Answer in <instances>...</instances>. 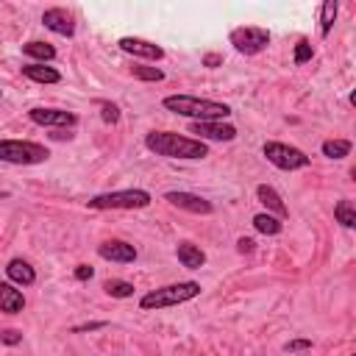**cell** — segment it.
<instances>
[{"label":"cell","instance_id":"d6a6232c","mask_svg":"<svg viewBox=\"0 0 356 356\" xmlns=\"http://www.w3.org/2000/svg\"><path fill=\"white\" fill-rule=\"evenodd\" d=\"M103 325H106V323H86V325H75L72 331H75V334H83V331H95V328H103Z\"/></svg>","mask_w":356,"mask_h":356},{"label":"cell","instance_id":"44dd1931","mask_svg":"<svg viewBox=\"0 0 356 356\" xmlns=\"http://www.w3.org/2000/svg\"><path fill=\"white\" fill-rule=\"evenodd\" d=\"M334 217H337V222L342 228H353L356 225V206H353V200H339L334 206Z\"/></svg>","mask_w":356,"mask_h":356},{"label":"cell","instance_id":"7a4b0ae2","mask_svg":"<svg viewBox=\"0 0 356 356\" xmlns=\"http://www.w3.org/2000/svg\"><path fill=\"white\" fill-rule=\"evenodd\" d=\"M161 106L172 114L189 117L192 122H209V120H225L231 114L228 103L209 100V97H195V95H167Z\"/></svg>","mask_w":356,"mask_h":356},{"label":"cell","instance_id":"d4e9b609","mask_svg":"<svg viewBox=\"0 0 356 356\" xmlns=\"http://www.w3.org/2000/svg\"><path fill=\"white\" fill-rule=\"evenodd\" d=\"M131 72H134V78H139V81H161V78H164V72H161L159 67H145V64H134Z\"/></svg>","mask_w":356,"mask_h":356},{"label":"cell","instance_id":"f546056e","mask_svg":"<svg viewBox=\"0 0 356 356\" xmlns=\"http://www.w3.org/2000/svg\"><path fill=\"white\" fill-rule=\"evenodd\" d=\"M253 248H256V242H253L250 236H239V239H236V250H239V253H253Z\"/></svg>","mask_w":356,"mask_h":356},{"label":"cell","instance_id":"ffe728a7","mask_svg":"<svg viewBox=\"0 0 356 356\" xmlns=\"http://www.w3.org/2000/svg\"><path fill=\"white\" fill-rule=\"evenodd\" d=\"M250 222H253V228H256L259 234H264V236H275V234H281V228H284V222H281L278 217L267 214V211L256 214V217H253Z\"/></svg>","mask_w":356,"mask_h":356},{"label":"cell","instance_id":"7402d4cb","mask_svg":"<svg viewBox=\"0 0 356 356\" xmlns=\"http://www.w3.org/2000/svg\"><path fill=\"white\" fill-rule=\"evenodd\" d=\"M337 11H339L337 0H325V3L320 6V36H328V33H331V25H334V19H337Z\"/></svg>","mask_w":356,"mask_h":356},{"label":"cell","instance_id":"836d02e7","mask_svg":"<svg viewBox=\"0 0 356 356\" xmlns=\"http://www.w3.org/2000/svg\"><path fill=\"white\" fill-rule=\"evenodd\" d=\"M6 195H8V192H0V197H6Z\"/></svg>","mask_w":356,"mask_h":356},{"label":"cell","instance_id":"8992f818","mask_svg":"<svg viewBox=\"0 0 356 356\" xmlns=\"http://www.w3.org/2000/svg\"><path fill=\"white\" fill-rule=\"evenodd\" d=\"M261 153H264V159H267L273 167H278V170H303V167H309V161H312L300 147L284 145V142H264Z\"/></svg>","mask_w":356,"mask_h":356},{"label":"cell","instance_id":"f1b7e54d","mask_svg":"<svg viewBox=\"0 0 356 356\" xmlns=\"http://www.w3.org/2000/svg\"><path fill=\"white\" fill-rule=\"evenodd\" d=\"M0 342H3V345H19V342H22V334H19L17 328H3V331H0Z\"/></svg>","mask_w":356,"mask_h":356},{"label":"cell","instance_id":"7c38bea8","mask_svg":"<svg viewBox=\"0 0 356 356\" xmlns=\"http://www.w3.org/2000/svg\"><path fill=\"white\" fill-rule=\"evenodd\" d=\"M97 256L106 261H117V264H131L136 261V248L122 242V239H106L97 245Z\"/></svg>","mask_w":356,"mask_h":356},{"label":"cell","instance_id":"9a60e30c","mask_svg":"<svg viewBox=\"0 0 356 356\" xmlns=\"http://www.w3.org/2000/svg\"><path fill=\"white\" fill-rule=\"evenodd\" d=\"M22 309H25V295H22L14 284L0 281V312H6V314H19Z\"/></svg>","mask_w":356,"mask_h":356},{"label":"cell","instance_id":"4dcf8cb0","mask_svg":"<svg viewBox=\"0 0 356 356\" xmlns=\"http://www.w3.org/2000/svg\"><path fill=\"white\" fill-rule=\"evenodd\" d=\"M92 275H95V270H92L89 264H78V267H75V278H78V281H89Z\"/></svg>","mask_w":356,"mask_h":356},{"label":"cell","instance_id":"4316f807","mask_svg":"<svg viewBox=\"0 0 356 356\" xmlns=\"http://www.w3.org/2000/svg\"><path fill=\"white\" fill-rule=\"evenodd\" d=\"M312 56H314V50H312V44H309V39H300L298 44H295V64H306V61H312Z\"/></svg>","mask_w":356,"mask_h":356},{"label":"cell","instance_id":"277c9868","mask_svg":"<svg viewBox=\"0 0 356 356\" xmlns=\"http://www.w3.org/2000/svg\"><path fill=\"white\" fill-rule=\"evenodd\" d=\"M50 150L39 142H25V139H0V161L6 164H42L47 161Z\"/></svg>","mask_w":356,"mask_h":356},{"label":"cell","instance_id":"2e32d148","mask_svg":"<svg viewBox=\"0 0 356 356\" xmlns=\"http://www.w3.org/2000/svg\"><path fill=\"white\" fill-rule=\"evenodd\" d=\"M6 275H8L14 284H19V286H31V284L36 281V270H33L25 259H11V261L6 264Z\"/></svg>","mask_w":356,"mask_h":356},{"label":"cell","instance_id":"9c48e42d","mask_svg":"<svg viewBox=\"0 0 356 356\" xmlns=\"http://www.w3.org/2000/svg\"><path fill=\"white\" fill-rule=\"evenodd\" d=\"M31 122L36 125H47V128H72L78 122V117L72 111H64V108H44V106H33L28 111Z\"/></svg>","mask_w":356,"mask_h":356},{"label":"cell","instance_id":"e0dca14e","mask_svg":"<svg viewBox=\"0 0 356 356\" xmlns=\"http://www.w3.org/2000/svg\"><path fill=\"white\" fill-rule=\"evenodd\" d=\"M175 256H178V261H181L186 270H200V267L206 264V253H203L197 245H192V242H181V245L175 248Z\"/></svg>","mask_w":356,"mask_h":356},{"label":"cell","instance_id":"3957f363","mask_svg":"<svg viewBox=\"0 0 356 356\" xmlns=\"http://www.w3.org/2000/svg\"><path fill=\"white\" fill-rule=\"evenodd\" d=\"M200 295V284L197 281H178V284H167V286H159L147 295H142L139 306L142 309H167V306H178V303H186L192 298Z\"/></svg>","mask_w":356,"mask_h":356},{"label":"cell","instance_id":"6da1fadb","mask_svg":"<svg viewBox=\"0 0 356 356\" xmlns=\"http://www.w3.org/2000/svg\"><path fill=\"white\" fill-rule=\"evenodd\" d=\"M145 147L150 153H156V156H164V159H186V161H195V159H206L209 156L206 142H200L195 136L175 134V131H150L145 136Z\"/></svg>","mask_w":356,"mask_h":356},{"label":"cell","instance_id":"5b68a950","mask_svg":"<svg viewBox=\"0 0 356 356\" xmlns=\"http://www.w3.org/2000/svg\"><path fill=\"white\" fill-rule=\"evenodd\" d=\"M150 206V192L145 189H117V192H103L89 197V209L106 211V209H145Z\"/></svg>","mask_w":356,"mask_h":356},{"label":"cell","instance_id":"30bf717a","mask_svg":"<svg viewBox=\"0 0 356 356\" xmlns=\"http://www.w3.org/2000/svg\"><path fill=\"white\" fill-rule=\"evenodd\" d=\"M164 200L172 203V206H178V209H184V211H192V214H211V211H214L211 200H206V197H200V195H195V192L172 189V192L164 195Z\"/></svg>","mask_w":356,"mask_h":356},{"label":"cell","instance_id":"603a6c76","mask_svg":"<svg viewBox=\"0 0 356 356\" xmlns=\"http://www.w3.org/2000/svg\"><path fill=\"white\" fill-rule=\"evenodd\" d=\"M350 139H325L323 142V156H328V159H345V156H350Z\"/></svg>","mask_w":356,"mask_h":356},{"label":"cell","instance_id":"5bb4252c","mask_svg":"<svg viewBox=\"0 0 356 356\" xmlns=\"http://www.w3.org/2000/svg\"><path fill=\"white\" fill-rule=\"evenodd\" d=\"M256 197H259V203L267 209V214H273V217H278V220H284V217L289 214L286 203L281 200V195H278L270 184H259V186H256Z\"/></svg>","mask_w":356,"mask_h":356},{"label":"cell","instance_id":"1f68e13d","mask_svg":"<svg viewBox=\"0 0 356 356\" xmlns=\"http://www.w3.org/2000/svg\"><path fill=\"white\" fill-rule=\"evenodd\" d=\"M203 64H206V67H220V64H222V56H220V53H206V56H203Z\"/></svg>","mask_w":356,"mask_h":356},{"label":"cell","instance_id":"83f0119b","mask_svg":"<svg viewBox=\"0 0 356 356\" xmlns=\"http://www.w3.org/2000/svg\"><path fill=\"white\" fill-rule=\"evenodd\" d=\"M312 348H314V342H312V339H303V337H300V339H289V342L284 345L286 353H300V350H312Z\"/></svg>","mask_w":356,"mask_h":356},{"label":"cell","instance_id":"ba28073f","mask_svg":"<svg viewBox=\"0 0 356 356\" xmlns=\"http://www.w3.org/2000/svg\"><path fill=\"white\" fill-rule=\"evenodd\" d=\"M189 134H195V139L200 142H231L236 139V128L225 120H209V122H192L189 125Z\"/></svg>","mask_w":356,"mask_h":356},{"label":"cell","instance_id":"d6986e66","mask_svg":"<svg viewBox=\"0 0 356 356\" xmlns=\"http://www.w3.org/2000/svg\"><path fill=\"white\" fill-rule=\"evenodd\" d=\"M22 53L31 56V58H36V64H44V61H53V58H56V47L47 44V42H39V39L25 42V44H22Z\"/></svg>","mask_w":356,"mask_h":356},{"label":"cell","instance_id":"52a82bcc","mask_svg":"<svg viewBox=\"0 0 356 356\" xmlns=\"http://www.w3.org/2000/svg\"><path fill=\"white\" fill-rule=\"evenodd\" d=\"M228 42L234 44L236 53L256 56V53H261L270 44V31L267 28H259V25H242V28H234L228 33Z\"/></svg>","mask_w":356,"mask_h":356},{"label":"cell","instance_id":"cb8c5ba5","mask_svg":"<svg viewBox=\"0 0 356 356\" xmlns=\"http://www.w3.org/2000/svg\"><path fill=\"white\" fill-rule=\"evenodd\" d=\"M103 289L111 295V298H131L134 295V284L131 281H122V278H108L103 284Z\"/></svg>","mask_w":356,"mask_h":356},{"label":"cell","instance_id":"8fae6325","mask_svg":"<svg viewBox=\"0 0 356 356\" xmlns=\"http://www.w3.org/2000/svg\"><path fill=\"white\" fill-rule=\"evenodd\" d=\"M117 44H120L125 53L139 56V58H147V61H161V58H164V47H161V44L147 42V39H139V36H122Z\"/></svg>","mask_w":356,"mask_h":356},{"label":"cell","instance_id":"e575fe53","mask_svg":"<svg viewBox=\"0 0 356 356\" xmlns=\"http://www.w3.org/2000/svg\"><path fill=\"white\" fill-rule=\"evenodd\" d=\"M0 95H3V89H0Z\"/></svg>","mask_w":356,"mask_h":356},{"label":"cell","instance_id":"4fadbf2b","mask_svg":"<svg viewBox=\"0 0 356 356\" xmlns=\"http://www.w3.org/2000/svg\"><path fill=\"white\" fill-rule=\"evenodd\" d=\"M42 22H44V28H50L58 36H72L75 33V22H72V14L67 8H47L42 14Z\"/></svg>","mask_w":356,"mask_h":356},{"label":"cell","instance_id":"484cf974","mask_svg":"<svg viewBox=\"0 0 356 356\" xmlns=\"http://www.w3.org/2000/svg\"><path fill=\"white\" fill-rule=\"evenodd\" d=\"M100 117H103L106 125L120 122V106L117 103H108V100H100Z\"/></svg>","mask_w":356,"mask_h":356},{"label":"cell","instance_id":"ac0fdd59","mask_svg":"<svg viewBox=\"0 0 356 356\" xmlns=\"http://www.w3.org/2000/svg\"><path fill=\"white\" fill-rule=\"evenodd\" d=\"M22 75L25 78H31V81H36V83H58L61 81V72L56 70V67H47V64H25L22 67Z\"/></svg>","mask_w":356,"mask_h":356}]
</instances>
